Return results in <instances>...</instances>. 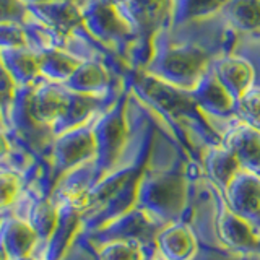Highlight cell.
Masks as SVG:
<instances>
[{
  "instance_id": "6da1fadb",
  "label": "cell",
  "mask_w": 260,
  "mask_h": 260,
  "mask_svg": "<svg viewBox=\"0 0 260 260\" xmlns=\"http://www.w3.org/2000/svg\"><path fill=\"white\" fill-rule=\"evenodd\" d=\"M127 73V83L132 93L168 120L179 137H182V127L189 125L197 130L207 145L221 143V134L208 122L207 114L200 109L192 91L169 85L146 69H130Z\"/></svg>"
},
{
  "instance_id": "7a4b0ae2",
  "label": "cell",
  "mask_w": 260,
  "mask_h": 260,
  "mask_svg": "<svg viewBox=\"0 0 260 260\" xmlns=\"http://www.w3.org/2000/svg\"><path fill=\"white\" fill-rule=\"evenodd\" d=\"M215 57L199 43H171L162 35L146 70L169 85L192 91L210 70Z\"/></svg>"
},
{
  "instance_id": "3957f363",
  "label": "cell",
  "mask_w": 260,
  "mask_h": 260,
  "mask_svg": "<svg viewBox=\"0 0 260 260\" xmlns=\"http://www.w3.org/2000/svg\"><path fill=\"white\" fill-rule=\"evenodd\" d=\"M114 2L135 32L130 65L132 69H146L156 51L158 39L171 31L174 0H114Z\"/></svg>"
},
{
  "instance_id": "277c9868",
  "label": "cell",
  "mask_w": 260,
  "mask_h": 260,
  "mask_svg": "<svg viewBox=\"0 0 260 260\" xmlns=\"http://www.w3.org/2000/svg\"><path fill=\"white\" fill-rule=\"evenodd\" d=\"M130 94H132V89L127 83V86L117 94L109 108L104 109L91 122L96 140V154L93 162H89L91 185H94L98 181H101L103 177L111 174L116 169L122 153H124L128 143L130 125L127 111Z\"/></svg>"
},
{
  "instance_id": "5b68a950",
  "label": "cell",
  "mask_w": 260,
  "mask_h": 260,
  "mask_svg": "<svg viewBox=\"0 0 260 260\" xmlns=\"http://www.w3.org/2000/svg\"><path fill=\"white\" fill-rule=\"evenodd\" d=\"M187 203V176L181 166L145 173L137 193V208L161 226L179 221Z\"/></svg>"
},
{
  "instance_id": "8992f818",
  "label": "cell",
  "mask_w": 260,
  "mask_h": 260,
  "mask_svg": "<svg viewBox=\"0 0 260 260\" xmlns=\"http://www.w3.org/2000/svg\"><path fill=\"white\" fill-rule=\"evenodd\" d=\"M83 8V28L98 44L114 51L130 65L135 32L120 13L114 0H86ZM132 67V65H130Z\"/></svg>"
},
{
  "instance_id": "52a82bcc",
  "label": "cell",
  "mask_w": 260,
  "mask_h": 260,
  "mask_svg": "<svg viewBox=\"0 0 260 260\" xmlns=\"http://www.w3.org/2000/svg\"><path fill=\"white\" fill-rule=\"evenodd\" d=\"M96 140L91 122L59 134L51 142L52 174L55 181L85 165L93 162Z\"/></svg>"
},
{
  "instance_id": "ba28073f",
  "label": "cell",
  "mask_w": 260,
  "mask_h": 260,
  "mask_svg": "<svg viewBox=\"0 0 260 260\" xmlns=\"http://www.w3.org/2000/svg\"><path fill=\"white\" fill-rule=\"evenodd\" d=\"M218 200L216 233L228 249L241 255H260V230L228 205L223 192L213 185Z\"/></svg>"
},
{
  "instance_id": "9c48e42d",
  "label": "cell",
  "mask_w": 260,
  "mask_h": 260,
  "mask_svg": "<svg viewBox=\"0 0 260 260\" xmlns=\"http://www.w3.org/2000/svg\"><path fill=\"white\" fill-rule=\"evenodd\" d=\"M221 192L236 213L260 230V174L241 169Z\"/></svg>"
},
{
  "instance_id": "30bf717a",
  "label": "cell",
  "mask_w": 260,
  "mask_h": 260,
  "mask_svg": "<svg viewBox=\"0 0 260 260\" xmlns=\"http://www.w3.org/2000/svg\"><path fill=\"white\" fill-rule=\"evenodd\" d=\"M28 10L31 16H35L41 24H44L49 29H52L63 41L73 31L83 28V8H81V4L75 0L28 5Z\"/></svg>"
},
{
  "instance_id": "8fae6325",
  "label": "cell",
  "mask_w": 260,
  "mask_h": 260,
  "mask_svg": "<svg viewBox=\"0 0 260 260\" xmlns=\"http://www.w3.org/2000/svg\"><path fill=\"white\" fill-rule=\"evenodd\" d=\"M211 70L236 101L246 94L252 86H255V67L247 57L219 54L211 62Z\"/></svg>"
},
{
  "instance_id": "7c38bea8",
  "label": "cell",
  "mask_w": 260,
  "mask_h": 260,
  "mask_svg": "<svg viewBox=\"0 0 260 260\" xmlns=\"http://www.w3.org/2000/svg\"><path fill=\"white\" fill-rule=\"evenodd\" d=\"M221 143L234 153L244 169L260 174V128L233 119L221 134Z\"/></svg>"
},
{
  "instance_id": "4fadbf2b",
  "label": "cell",
  "mask_w": 260,
  "mask_h": 260,
  "mask_svg": "<svg viewBox=\"0 0 260 260\" xmlns=\"http://www.w3.org/2000/svg\"><path fill=\"white\" fill-rule=\"evenodd\" d=\"M154 246L162 260H193L199 252L197 238L182 219L162 226L154 238Z\"/></svg>"
},
{
  "instance_id": "5bb4252c",
  "label": "cell",
  "mask_w": 260,
  "mask_h": 260,
  "mask_svg": "<svg viewBox=\"0 0 260 260\" xmlns=\"http://www.w3.org/2000/svg\"><path fill=\"white\" fill-rule=\"evenodd\" d=\"M192 96L195 98L200 109L207 116H213L226 120L236 119V103L238 101L234 100L233 94L218 80L211 67L202 77L199 85L192 89Z\"/></svg>"
},
{
  "instance_id": "9a60e30c",
  "label": "cell",
  "mask_w": 260,
  "mask_h": 260,
  "mask_svg": "<svg viewBox=\"0 0 260 260\" xmlns=\"http://www.w3.org/2000/svg\"><path fill=\"white\" fill-rule=\"evenodd\" d=\"M69 101V89L63 85L44 80L43 83L32 85L29 94V111L39 124L51 127L59 120Z\"/></svg>"
},
{
  "instance_id": "2e32d148",
  "label": "cell",
  "mask_w": 260,
  "mask_h": 260,
  "mask_svg": "<svg viewBox=\"0 0 260 260\" xmlns=\"http://www.w3.org/2000/svg\"><path fill=\"white\" fill-rule=\"evenodd\" d=\"M81 224H83V213L73 203L59 205V223L49 241L44 244L43 257L39 260H60L72 241L75 239Z\"/></svg>"
},
{
  "instance_id": "e0dca14e",
  "label": "cell",
  "mask_w": 260,
  "mask_h": 260,
  "mask_svg": "<svg viewBox=\"0 0 260 260\" xmlns=\"http://www.w3.org/2000/svg\"><path fill=\"white\" fill-rule=\"evenodd\" d=\"M63 86L73 93L106 96L112 93V77L106 63L94 59H85Z\"/></svg>"
},
{
  "instance_id": "ac0fdd59",
  "label": "cell",
  "mask_w": 260,
  "mask_h": 260,
  "mask_svg": "<svg viewBox=\"0 0 260 260\" xmlns=\"http://www.w3.org/2000/svg\"><path fill=\"white\" fill-rule=\"evenodd\" d=\"M202 161L211 185L218 187L219 190H223L233 181V177L241 169H244L238 158L234 156V153L230 148H226L223 143L207 145Z\"/></svg>"
},
{
  "instance_id": "d6986e66",
  "label": "cell",
  "mask_w": 260,
  "mask_h": 260,
  "mask_svg": "<svg viewBox=\"0 0 260 260\" xmlns=\"http://www.w3.org/2000/svg\"><path fill=\"white\" fill-rule=\"evenodd\" d=\"M0 234L10 258L31 255L32 249L39 242L35 230L21 216H5L0 223Z\"/></svg>"
},
{
  "instance_id": "ffe728a7",
  "label": "cell",
  "mask_w": 260,
  "mask_h": 260,
  "mask_svg": "<svg viewBox=\"0 0 260 260\" xmlns=\"http://www.w3.org/2000/svg\"><path fill=\"white\" fill-rule=\"evenodd\" d=\"M41 77L52 83L63 85L85 59L67 52L62 47H46L38 52Z\"/></svg>"
},
{
  "instance_id": "44dd1931",
  "label": "cell",
  "mask_w": 260,
  "mask_h": 260,
  "mask_svg": "<svg viewBox=\"0 0 260 260\" xmlns=\"http://www.w3.org/2000/svg\"><path fill=\"white\" fill-rule=\"evenodd\" d=\"M0 57H2V62L15 85L26 86L38 81L41 77L38 54L28 51L26 46L0 49Z\"/></svg>"
},
{
  "instance_id": "7402d4cb",
  "label": "cell",
  "mask_w": 260,
  "mask_h": 260,
  "mask_svg": "<svg viewBox=\"0 0 260 260\" xmlns=\"http://www.w3.org/2000/svg\"><path fill=\"white\" fill-rule=\"evenodd\" d=\"M230 2L231 0H174L171 31H176L177 28L185 26V24L203 21L215 15L223 13Z\"/></svg>"
},
{
  "instance_id": "603a6c76",
  "label": "cell",
  "mask_w": 260,
  "mask_h": 260,
  "mask_svg": "<svg viewBox=\"0 0 260 260\" xmlns=\"http://www.w3.org/2000/svg\"><path fill=\"white\" fill-rule=\"evenodd\" d=\"M221 15L238 32L260 36V0H231Z\"/></svg>"
},
{
  "instance_id": "cb8c5ba5",
  "label": "cell",
  "mask_w": 260,
  "mask_h": 260,
  "mask_svg": "<svg viewBox=\"0 0 260 260\" xmlns=\"http://www.w3.org/2000/svg\"><path fill=\"white\" fill-rule=\"evenodd\" d=\"M24 219L35 230L39 242L46 244L59 223V205L52 200V197L32 200Z\"/></svg>"
},
{
  "instance_id": "d4e9b609",
  "label": "cell",
  "mask_w": 260,
  "mask_h": 260,
  "mask_svg": "<svg viewBox=\"0 0 260 260\" xmlns=\"http://www.w3.org/2000/svg\"><path fill=\"white\" fill-rule=\"evenodd\" d=\"M96 260H146L145 244L138 241L116 239L94 244Z\"/></svg>"
},
{
  "instance_id": "484cf974",
  "label": "cell",
  "mask_w": 260,
  "mask_h": 260,
  "mask_svg": "<svg viewBox=\"0 0 260 260\" xmlns=\"http://www.w3.org/2000/svg\"><path fill=\"white\" fill-rule=\"evenodd\" d=\"M236 119L260 128V86H252L236 103Z\"/></svg>"
},
{
  "instance_id": "4316f807",
  "label": "cell",
  "mask_w": 260,
  "mask_h": 260,
  "mask_svg": "<svg viewBox=\"0 0 260 260\" xmlns=\"http://www.w3.org/2000/svg\"><path fill=\"white\" fill-rule=\"evenodd\" d=\"M23 189V176L10 169H0V211L13 205Z\"/></svg>"
},
{
  "instance_id": "83f0119b",
  "label": "cell",
  "mask_w": 260,
  "mask_h": 260,
  "mask_svg": "<svg viewBox=\"0 0 260 260\" xmlns=\"http://www.w3.org/2000/svg\"><path fill=\"white\" fill-rule=\"evenodd\" d=\"M26 43V31L20 23H0V49L24 47Z\"/></svg>"
},
{
  "instance_id": "f1b7e54d",
  "label": "cell",
  "mask_w": 260,
  "mask_h": 260,
  "mask_svg": "<svg viewBox=\"0 0 260 260\" xmlns=\"http://www.w3.org/2000/svg\"><path fill=\"white\" fill-rule=\"evenodd\" d=\"M28 13L24 0H0V23H21Z\"/></svg>"
},
{
  "instance_id": "f546056e",
  "label": "cell",
  "mask_w": 260,
  "mask_h": 260,
  "mask_svg": "<svg viewBox=\"0 0 260 260\" xmlns=\"http://www.w3.org/2000/svg\"><path fill=\"white\" fill-rule=\"evenodd\" d=\"M15 81L12 80L10 73L7 72L5 65L0 57V111H2V119L7 108H10L13 94H15Z\"/></svg>"
},
{
  "instance_id": "4dcf8cb0",
  "label": "cell",
  "mask_w": 260,
  "mask_h": 260,
  "mask_svg": "<svg viewBox=\"0 0 260 260\" xmlns=\"http://www.w3.org/2000/svg\"><path fill=\"white\" fill-rule=\"evenodd\" d=\"M12 151H13L12 142L8 140V137H7V134L4 132V130L0 128V161L7 159L12 154Z\"/></svg>"
},
{
  "instance_id": "1f68e13d",
  "label": "cell",
  "mask_w": 260,
  "mask_h": 260,
  "mask_svg": "<svg viewBox=\"0 0 260 260\" xmlns=\"http://www.w3.org/2000/svg\"><path fill=\"white\" fill-rule=\"evenodd\" d=\"M0 260H10V255L4 246V241H2V234H0Z\"/></svg>"
},
{
  "instance_id": "d6a6232c",
  "label": "cell",
  "mask_w": 260,
  "mask_h": 260,
  "mask_svg": "<svg viewBox=\"0 0 260 260\" xmlns=\"http://www.w3.org/2000/svg\"><path fill=\"white\" fill-rule=\"evenodd\" d=\"M28 5H41V4H51V2H59V0H24Z\"/></svg>"
},
{
  "instance_id": "836d02e7",
  "label": "cell",
  "mask_w": 260,
  "mask_h": 260,
  "mask_svg": "<svg viewBox=\"0 0 260 260\" xmlns=\"http://www.w3.org/2000/svg\"><path fill=\"white\" fill-rule=\"evenodd\" d=\"M10 260H39V258H36L35 255H23V257H15Z\"/></svg>"
},
{
  "instance_id": "e575fe53",
  "label": "cell",
  "mask_w": 260,
  "mask_h": 260,
  "mask_svg": "<svg viewBox=\"0 0 260 260\" xmlns=\"http://www.w3.org/2000/svg\"><path fill=\"white\" fill-rule=\"evenodd\" d=\"M4 125V119H2V111H0V128Z\"/></svg>"
},
{
  "instance_id": "d590c367",
  "label": "cell",
  "mask_w": 260,
  "mask_h": 260,
  "mask_svg": "<svg viewBox=\"0 0 260 260\" xmlns=\"http://www.w3.org/2000/svg\"><path fill=\"white\" fill-rule=\"evenodd\" d=\"M4 218H5V215L2 213V211H0V223H2V219H4Z\"/></svg>"
},
{
  "instance_id": "8d00e7d4",
  "label": "cell",
  "mask_w": 260,
  "mask_h": 260,
  "mask_svg": "<svg viewBox=\"0 0 260 260\" xmlns=\"http://www.w3.org/2000/svg\"><path fill=\"white\" fill-rule=\"evenodd\" d=\"M151 260H162V258H159V257H158V258H151Z\"/></svg>"
},
{
  "instance_id": "74e56055",
  "label": "cell",
  "mask_w": 260,
  "mask_h": 260,
  "mask_svg": "<svg viewBox=\"0 0 260 260\" xmlns=\"http://www.w3.org/2000/svg\"><path fill=\"white\" fill-rule=\"evenodd\" d=\"M75 2H80V0H75Z\"/></svg>"
}]
</instances>
